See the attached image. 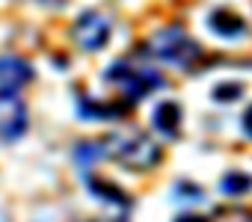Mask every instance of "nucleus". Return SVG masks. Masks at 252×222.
<instances>
[{"mask_svg":"<svg viewBox=\"0 0 252 222\" xmlns=\"http://www.w3.org/2000/svg\"><path fill=\"white\" fill-rule=\"evenodd\" d=\"M104 154H107V160H116V163L128 166L134 172H149V169H155L163 160L160 145L152 137H146V134L104 139Z\"/></svg>","mask_w":252,"mask_h":222,"instance_id":"obj_1","label":"nucleus"},{"mask_svg":"<svg viewBox=\"0 0 252 222\" xmlns=\"http://www.w3.org/2000/svg\"><path fill=\"white\" fill-rule=\"evenodd\" d=\"M104 80H107V83H113V86L125 95V101H128V104L143 101L149 92H155V89H160V86H163V77H160L155 68L134 65V62H128V59L113 62V65L104 71Z\"/></svg>","mask_w":252,"mask_h":222,"instance_id":"obj_2","label":"nucleus"},{"mask_svg":"<svg viewBox=\"0 0 252 222\" xmlns=\"http://www.w3.org/2000/svg\"><path fill=\"white\" fill-rule=\"evenodd\" d=\"M149 54H152L155 59L172 62V65H178V68H190V65L202 56V48H199V42L190 39L184 30L169 27V30H160V33L152 36Z\"/></svg>","mask_w":252,"mask_h":222,"instance_id":"obj_3","label":"nucleus"},{"mask_svg":"<svg viewBox=\"0 0 252 222\" xmlns=\"http://www.w3.org/2000/svg\"><path fill=\"white\" fill-rule=\"evenodd\" d=\"M27 125H30L27 104L18 98V92L0 89V142H12L24 137Z\"/></svg>","mask_w":252,"mask_h":222,"instance_id":"obj_4","label":"nucleus"},{"mask_svg":"<svg viewBox=\"0 0 252 222\" xmlns=\"http://www.w3.org/2000/svg\"><path fill=\"white\" fill-rule=\"evenodd\" d=\"M71 36H74L77 48L95 54V51H101V48L107 45V39H110V21H107L104 15H98V12H83V15L74 21Z\"/></svg>","mask_w":252,"mask_h":222,"instance_id":"obj_5","label":"nucleus"},{"mask_svg":"<svg viewBox=\"0 0 252 222\" xmlns=\"http://www.w3.org/2000/svg\"><path fill=\"white\" fill-rule=\"evenodd\" d=\"M33 80V65L21 56H0V89L18 92Z\"/></svg>","mask_w":252,"mask_h":222,"instance_id":"obj_6","label":"nucleus"},{"mask_svg":"<svg viewBox=\"0 0 252 222\" xmlns=\"http://www.w3.org/2000/svg\"><path fill=\"white\" fill-rule=\"evenodd\" d=\"M208 27H211V33H217L222 39H237L246 33V21L231 9H214L208 15Z\"/></svg>","mask_w":252,"mask_h":222,"instance_id":"obj_7","label":"nucleus"},{"mask_svg":"<svg viewBox=\"0 0 252 222\" xmlns=\"http://www.w3.org/2000/svg\"><path fill=\"white\" fill-rule=\"evenodd\" d=\"M155 128L163 134V137H178V128H181V107L175 101H163L158 110H155Z\"/></svg>","mask_w":252,"mask_h":222,"instance_id":"obj_8","label":"nucleus"},{"mask_svg":"<svg viewBox=\"0 0 252 222\" xmlns=\"http://www.w3.org/2000/svg\"><path fill=\"white\" fill-rule=\"evenodd\" d=\"M86 187L95 193V195H101V198H107V201H119L122 207H128V195H125L119 187H113V184H107L104 178H86Z\"/></svg>","mask_w":252,"mask_h":222,"instance_id":"obj_9","label":"nucleus"},{"mask_svg":"<svg viewBox=\"0 0 252 222\" xmlns=\"http://www.w3.org/2000/svg\"><path fill=\"white\" fill-rule=\"evenodd\" d=\"M220 190H222L225 195H243V193L252 190V175H246V172H228V175L222 178Z\"/></svg>","mask_w":252,"mask_h":222,"instance_id":"obj_10","label":"nucleus"},{"mask_svg":"<svg viewBox=\"0 0 252 222\" xmlns=\"http://www.w3.org/2000/svg\"><path fill=\"white\" fill-rule=\"evenodd\" d=\"M243 95V86H237V83H231V89H214V98L217 101H225V98H240Z\"/></svg>","mask_w":252,"mask_h":222,"instance_id":"obj_11","label":"nucleus"},{"mask_svg":"<svg viewBox=\"0 0 252 222\" xmlns=\"http://www.w3.org/2000/svg\"><path fill=\"white\" fill-rule=\"evenodd\" d=\"M243 131H246V137L252 139V107H249L246 113H243Z\"/></svg>","mask_w":252,"mask_h":222,"instance_id":"obj_12","label":"nucleus"},{"mask_svg":"<svg viewBox=\"0 0 252 222\" xmlns=\"http://www.w3.org/2000/svg\"><path fill=\"white\" fill-rule=\"evenodd\" d=\"M178 222H208V216H193V213H187V216H181Z\"/></svg>","mask_w":252,"mask_h":222,"instance_id":"obj_13","label":"nucleus"}]
</instances>
